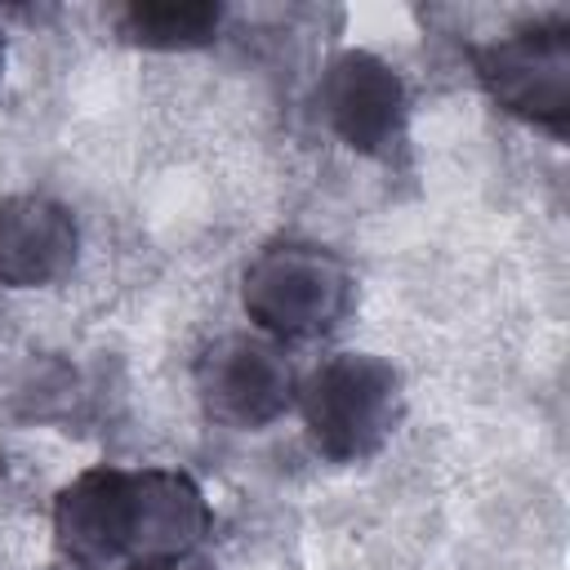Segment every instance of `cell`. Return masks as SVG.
<instances>
[{"label":"cell","mask_w":570,"mask_h":570,"mask_svg":"<svg viewBox=\"0 0 570 570\" xmlns=\"http://www.w3.org/2000/svg\"><path fill=\"white\" fill-rule=\"evenodd\" d=\"M214 517L200 485L178 468H89L53 499V539L76 570H129L183 561Z\"/></svg>","instance_id":"6da1fadb"},{"label":"cell","mask_w":570,"mask_h":570,"mask_svg":"<svg viewBox=\"0 0 570 570\" xmlns=\"http://www.w3.org/2000/svg\"><path fill=\"white\" fill-rule=\"evenodd\" d=\"M312 445L334 463H361L387 445L401 423V370L374 352H338L298 387Z\"/></svg>","instance_id":"7a4b0ae2"},{"label":"cell","mask_w":570,"mask_h":570,"mask_svg":"<svg viewBox=\"0 0 570 570\" xmlns=\"http://www.w3.org/2000/svg\"><path fill=\"white\" fill-rule=\"evenodd\" d=\"M240 303L249 321L272 338L307 343L347 321L356 307V276L338 254L321 245L281 240L245 267Z\"/></svg>","instance_id":"3957f363"},{"label":"cell","mask_w":570,"mask_h":570,"mask_svg":"<svg viewBox=\"0 0 570 570\" xmlns=\"http://www.w3.org/2000/svg\"><path fill=\"white\" fill-rule=\"evenodd\" d=\"M481 89L508 111L548 134H566L570 120V27L561 18L508 31L468 49Z\"/></svg>","instance_id":"277c9868"},{"label":"cell","mask_w":570,"mask_h":570,"mask_svg":"<svg viewBox=\"0 0 570 570\" xmlns=\"http://www.w3.org/2000/svg\"><path fill=\"white\" fill-rule=\"evenodd\" d=\"M196 392L209 419L240 432H258L294 405L298 383H294V365L281 356L276 343L254 334H227L200 352Z\"/></svg>","instance_id":"5b68a950"},{"label":"cell","mask_w":570,"mask_h":570,"mask_svg":"<svg viewBox=\"0 0 570 570\" xmlns=\"http://www.w3.org/2000/svg\"><path fill=\"white\" fill-rule=\"evenodd\" d=\"M405 85L379 53L343 49L321 76V111L352 151L387 156L405 129Z\"/></svg>","instance_id":"8992f818"},{"label":"cell","mask_w":570,"mask_h":570,"mask_svg":"<svg viewBox=\"0 0 570 570\" xmlns=\"http://www.w3.org/2000/svg\"><path fill=\"white\" fill-rule=\"evenodd\" d=\"M80 232L67 205L53 196H9L0 200V285L36 289L53 285L76 267Z\"/></svg>","instance_id":"52a82bcc"},{"label":"cell","mask_w":570,"mask_h":570,"mask_svg":"<svg viewBox=\"0 0 570 570\" xmlns=\"http://www.w3.org/2000/svg\"><path fill=\"white\" fill-rule=\"evenodd\" d=\"M120 36L142 49H196L223 27V4L209 0H134L120 9Z\"/></svg>","instance_id":"ba28073f"},{"label":"cell","mask_w":570,"mask_h":570,"mask_svg":"<svg viewBox=\"0 0 570 570\" xmlns=\"http://www.w3.org/2000/svg\"><path fill=\"white\" fill-rule=\"evenodd\" d=\"M129 570H183L178 561H151V566H129Z\"/></svg>","instance_id":"9c48e42d"},{"label":"cell","mask_w":570,"mask_h":570,"mask_svg":"<svg viewBox=\"0 0 570 570\" xmlns=\"http://www.w3.org/2000/svg\"><path fill=\"white\" fill-rule=\"evenodd\" d=\"M0 71H4V40H0Z\"/></svg>","instance_id":"30bf717a"}]
</instances>
